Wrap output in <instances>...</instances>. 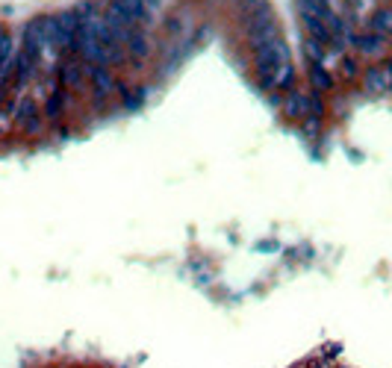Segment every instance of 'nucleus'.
Returning <instances> with one entry per match:
<instances>
[{"label":"nucleus","mask_w":392,"mask_h":368,"mask_svg":"<svg viewBox=\"0 0 392 368\" xmlns=\"http://www.w3.org/2000/svg\"><path fill=\"white\" fill-rule=\"evenodd\" d=\"M56 83H59L62 89H68L71 94L77 92H86L89 89V68L86 62L80 59L74 53H65L59 62H56Z\"/></svg>","instance_id":"obj_1"},{"label":"nucleus","mask_w":392,"mask_h":368,"mask_svg":"<svg viewBox=\"0 0 392 368\" xmlns=\"http://www.w3.org/2000/svg\"><path fill=\"white\" fill-rule=\"evenodd\" d=\"M89 68V83H92V101L97 106H106L109 104V97H115V86H118V80L115 74H112V68L106 65H86Z\"/></svg>","instance_id":"obj_2"},{"label":"nucleus","mask_w":392,"mask_h":368,"mask_svg":"<svg viewBox=\"0 0 392 368\" xmlns=\"http://www.w3.org/2000/svg\"><path fill=\"white\" fill-rule=\"evenodd\" d=\"M280 30H277V21L272 18V9L269 6H260L254 9V15H251V24H248V38L251 45H262V41H272L277 38Z\"/></svg>","instance_id":"obj_3"},{"label":"nucleus","mask_w":392,"mask_h":368,"mask_svg":"<svg viewBox=\"0 0 392 368\" xmlns=\"http://www.w3.org/2000/svg\"><path fill=\"white\" fill-rule=\"evenodd\" d=\"M280 109L289 121H304L310 115V92H301V89H289L280 101Z\"/></svg>","instance_id":"obj_4"},{"label":"nucleus","mask_w":392,"mask_h":368,"mask_svg":"<svg viewBox=\"0 0 392 368\" xmlns=\"http://www.w3.org/2000/svg\"><path fill=\"white\" fill-rule=\"evenodd\" d=\"M68 101H71V92L62 89L59 83H53L50 92H48V101H45V121L50 124H59L65 109H68Z\"/></svg>","instance_id":"obj_5"},{"label":"nucleus","mask_w":392,"mask_h":368,"mask_svg":"<svg viewBox=\"0 0 392 368\" xmlns=\"http://www.w3.org/2000/svg\"><path fill=\"white\" fill-rule=\"evenodd\" d=\"M124 48H127V56L130 59H136V62H145L148 56H150V38H148V33L139 27V30L124 41Z\"/></svg>","instance_id":"obj_6"},{"label":"nucleus","mask_w":392,"mask_h":368,"mask_svg":"<svg viewBox=\"0 0 392 368\" xmlns=\"http://www.w3.org/2000/svg\"><path fill=\"white\" fill-rule=\"evenodd\" d=\"M363 86H366V92H386L392 86V74L386 71V65L369 68L366 74H363Z\"/></svg>","instance_id":"obj_7"},{"label":"nucleus","mask_w":392,"mask_h":368,"mask_svg":"<svg viewBox=\"0 0 392 368\" xmlns=\"http://www.w3.org/2000/svg\"><path fill=\"white\" fill-rule=\"evenodd\" d=\"M310 86H313V92H318V94H325V92L333 89L330 71L321 65V62H313V65H310Z\"/></svg>","instance_id":"obj_8"},{"label":"nucleus","mask_w":392,"mask_h":368,"mask_svg":"<svg viewBox=\"0 0 392 368\" xmlns=\"http://www.w3.org/2000/svg\"><path fill=\"white\" fill-rule=\"evenodd\" d=\"M354 48H357L363 56H377V53H384V36H377V33L354 36Z\"/></svg>","instance_id":"obj_9"},{"label":"nucleus","mask_w":392,"mask_h":368,"mask_svg":"<svg viewBox=\"0 0 392 368\" xmlns=\"http://www.w3.org/2000/svg\"><path fill=\"white\" fill-rule=\"evenodd\" d=\"M372 33H377V36H392V9L374 12V18H372Z\"/></svg>","instance_id":"obj_10"},{"label":"nucleus","mask_w":392,"mask_h":368,"mask_svg":"<svg viewBox=\"0 0 392 368\" xmlns=\"http://www.w3.org/2000/svg\"><path fill=\"white\" fill-rule=\"evenodd\" d=\"M115 94H121V101H124V106H127V109H139V106H142V94L133 92L127 83H118V86H115Z\"/></svg>","instance_id":"obj_11"},{"label":"nucleus","mask_w":392,"mask_h":368,"mask_svg":"<svg viewBox=\"0 0 392 368\" xmlns=\"http://www.w3.org/2000/svg\"><path fill=\"white\" fill-rule=\"evenodd\" d=\"M342 74H345V77H354V74H357V65H354L351 59H342Z\"/></svg>","instance_id":"obj_12"},{"label":"nucleus","mask_w":392,"mask_h":368,"mask_svg":"<svg viewBox=\"0 0 392 368\" xmlns=\"http://www.w3.org/2000/svg\"><path fill=\"white\" fill-rule=\"evenodd\" d=\"M242 3H245V6H248V9H257V6H260V3H262V0H242Z\"/></svg>","instance_id":"obj_13"}]
</instances>
